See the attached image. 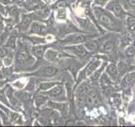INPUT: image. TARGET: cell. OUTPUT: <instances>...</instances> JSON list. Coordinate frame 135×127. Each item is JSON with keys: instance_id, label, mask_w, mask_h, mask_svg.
<instances>
[{"instance_id": "cell-1", "label": "cell", "mask_w": 135, "mask_h": 127, "mask_svg": "<svg viewBox=\"0 0 135 127\" xmlns=\"http://www.w3.org/2000/svg\"><path fill=\"white\" fill-rule=\"evenodd\" d=\"M97 16H98L99 21L101 25H103L105 27H107L109 30H115L116 25L115 21L113 20L112 17L109 14H107L105 12H96Z\"/></svg>"}, {"instance_id": "cell-2", "label": "cell", "mask_w": 135, "mask_h": 127, "mask_svg": "<svg viewBox=\"0 0 135 127\" xmlns=\"http://www.w3.org/2000/svg\"><path fill=\"white\" fill-rule=\"evenodd\" d=\"M85 101H86L87 105L90 106V107L99 104V102H100L98 96H97L95 94V92H94L93 91H90L88 92L87 97H85Z\"/></svg>"}, {"instance_id": "cell-3", "label": "cell", "mask_w": 135, "mask_h": 127, "mask_svg": "<svg viewBox=\"0 0 135 127\" xmlns=\"http://www.w3.org/2000/svg\"><path fill=\"white\" fill-rule=\"evenodd\" d=\"M89 37L84 36V35H70L69 37H68L65 42H73V43H79V42H83L85 41Z\"/></svg>"}, {"instance_id": "cell-4", "label": "cell", "mask_w": 135, "mask_h": 127, "mask_svg": "<svg viewBox=\"0 0 135 127\" xmlns=\"http://www.w3.org/2000/svg\"><path fill=\"white\" fill-rule=\"evenodd\" d=\"M68 49L71 50L74 53H75L79 57H84L86 54V50L84 48V47L82 45H77L74 47H69Z\"/></svg>"}, {"instance_id": "cell-5", "label": "cell", "mask_w": 135, "mask_h": 127, "mask_svg": "<svg viewBox=\"0 0 135 127\" xmlns=\"http://www.w3.org/2000/svg\"><path fill=\"white\" fill-rule=\"evenodd\" d=\"M46 28L44 25L37 23L32 25L31 33H36V34H41V35H43V34H46Z\"/></svg>"}, {"instance_id": "cell-6", "label": "cell", "mask_w": 135, "mask_h": 127, "mask_svg": "<svg viewBox=\"0 0 135 127\" xmlns=\"http://www.w3.org/2000/svg\"><path fill=\"white\" fill-rule=\"evenodd\" d=\"M100 60H98V59H94V60H93L91 63H90V65L87 66L86 70H85V74L86 75L92 74L93 72L95 71L97 67L100 65Z\"/></svg>"}, {"instance_id": "cell-7", "label": "cell", "mask_w": 135, "mask_h": 127, "mask_svg": "<svg viewBox=\"0 0 135 127\" xmlns=\"http://www.w3.org/2000/svg\"><path fill=\"white\" fill-rule=\"evenodd\" d=\"M29 58H30V55L27 51L25 48L20 49V52L18 53V55H17V60H18V62L23 63L25 61L28 60Z\"/></svg>"}, {"instance_id": "cell-8", "label": "cell", "mask_w": 135, "mask_h": 127, "mask_svg": "<svg viewBox=\"0 0 135 127\" xmlns=\"http://www.w3.org/2000/svg\"><path fill=\"white\" fill-rule=\"evenodd\" d=\"M135 80V73H129L127 75L123 80H122V85H123L124 87H128L130 86L131 84H132Z\"/></svg>"}, {"instance_id": "cell-9", "label": "cell", "mask_w": 135, "mask_h": 127, "mask_svg": "<svg viewBox=\"0 0 135 127\" xmlns=\"http://www.w3.org/2000/svg\"><path fill=\"white\" fill-rule=\"evenodd\" d=\"M85 48L90 50V51H95L98 49L99 48V43L97 41H95V40H90V41H88L87 42H85Z\"/></svg>"}, {"instance_id": "cell-10", "label": "cell", "mask_w": 135, "mask_h": 127, "mask_svg": "<svg viewBox=\"0 0 135 127\" xmlns=\"http://www.w3.org/2000/svg\"><path fill=\"white\" fill-rule=\"evenodd\" d=\"M57 72V69L56 67L48 66V67L45 68V70L43 71V75H45V76H52L54 75H56Z\"/></svg>"}, {"instance_id": "cell-11", "label": "cell", "mask_w": 135, "mask_h": 127, "mask_svg": "<svg viewBox=\"0 0 135 127\" xmlns=\"http://www.w3.org/2000/svg\"><path fill=\"white\" fill-rule=\"evenodd\" d=\"M115 48V45H114V42L112 41H107V42H105V44L102 47V50L105 53H111L114 50Z\"/></svg>"}, {"instance_id": "cell-12", "label": "cell", "mask_w": 135, "mask_h": 127, "mask_svg": "<svg viewBox=\"0 0 135 127\" xmlns=\"http://www.w3.org/2000/svg\"><path fill=\"white\" fill-rule=\"evenodd\" d=\"M112 12L115 14L117 17H122L123 15V12H122V8L120 6L119 3H115L111 7Z\"/></svg>"}, {"instance_id": "cell-13", "label": "cell", "mask_w": 135, "mask_h": 127, "mask_svg": "<svg viewBox=\"0 0 135 127\" xmlns=\"http://www.w3.org/2000/svg\"><path fill=\"white\" fill-rule=\"evenodd\" d=\"M44 50H45V47H43V46H36V47H34V48H33L32 52H33L34 55H35L36 57L41 58L42 55H43Z\"/></svg>"}, {"instance_id": "cell-14", "label": "cell", "mask_w": 135, "mask_h": 127, "mask_svg": "<svg viewBox=\"0 0 135 127\" xmlns=\"http://www.w3.org/2000/svg\"><path fill=\"white\" fill-rule=\"evenodd\" d=\"M107 73L112 76V77H115V76L117 75V66L115 65V64H111V65H109L107 68Z\"/></svg>"}, {"instance_id": "cell-15", "label": "cell", "mask_w": 135, "mask_h": 127, "mask_svg": "<svg viewBox=\"0 0 135 127\" xmlns=\"http://www.w3.org/2000/svg\"><path fill=\"white\" fill-rule=\"evenodd\" d=\"M60 55H62V54L57 52H54V51L50 50L46 53V58L49 59V60H54V59H57V58L60 57Z\"/></svg>"}, {"instance_id": "cell-16", "label": "cell", "mask_w": 135, "mask_h": 127, "mask_svg": "<svg viewBox=\"0 0 135 127\" xmlns=\"http://www.w3.org/2000/svg\"><path fill=\"white\" fill-rule=\"evenodd\" d=\"M62 92V87L61 86H57V87H54L48 93L51 96L56 97V96H58L59 94H60Z\"/></svg>"}, {"instance_id": "cell-17", "label": "cell", "mask_w": 135, "mask_h": 127, "mask_svg": "<svg viewBox=\"0 0 135 127\" xmlns=\"http://www.w3.org/2000/svg\"><path fill=\"white\" fill-rule=\"evenodd\" d=\"M31 18L30 16H25L23 20H22V22H21V29L25 31V30H26L27 27L29 26L30 23H31Z\"/></svg>"}, {"instance_id": "cell-18", "label": "cell", "mask_w": 135, "mask_h": 127, "mask_svg": "<svg viewBox=\"0 0 135 127\" xmlns=\"http://www.w3.org/2000/svg\"><path fill=\"white\" fill-rule=\"evenodd\" d=\"M117 70L120 74H123L124 72L128 70V65H127V64L123 61H120L117 66Z\"/></svg>"}, {"instance_id": "cell-19", "label": "cell", "mask_w": 135, "mask_h": 127, "mask_svg": "<svg viewBox=\"0 0 135 127\" xmlns=\"http://www.w3.org/2000/svg\"><path fill=\"white\" fill-rule=\"evenodd\" d=\"M100 82L102 84L103 87H107V86H111V80L108 78V76H107V75H102V76L100 75Z\"/></svg>"}, {"instance_id": "cell-20", "label": "cell", "mask_w": 135, "mask_h": 127, "mask_svg": "<svg viewBox=\"0 0 135 127\" xmlns=\"http://www.w3.org/2000/svg\"><path fill=\"white\" fill-rule=\"evenodd\" d=\"M125 53L128 57H133L135 54V46L134 45H131L128 46L127 49L125 50Z\"/></svg>"}, {"instance_id": "cell-21", "label": "cell", "mask_w": 135, "mask_h": 127, "mask_svg": "<svg viewBox=\"0 0 135 127\" xmlns=\"http://www.w3.org/2000/svg\"><path fill=\"white\" fill-rule=\"evenodd\" d=\"M55 82H45L40 85V88L41 90H48V89L52 88L53 86H55Z\"/></svg>"}, {"instance_id": "cell-22", "label": "cell", "mask_w": 135, "mask_h": 127, "mask_svg": "<svg viewBox=\"0 0 135 127\" xmlns=\"http://www.w3.org/2000/svg\"><path fill=\"white\" fill-rule=\"evenodd\" d=\"M128 28L131 31L135 32V20L133 19L128 20Z\"/></svg>"}, {"instance_id": "cell-23", "label": "cell", "mask_w": 135, "mask_h": 127, "mask_svg": "<svg viewBox=\"0 0 135 127\" xmlns=\"http://www.w3.org/2000/svg\"><path fill=\"white\" fill-rule=\"evenodd\" d=\"M46 98L44 97H42V96H39V97H36V105L39 107L40 105H41V104H43L45 102H46Z\"/></svg>"}, {"instance_id": "cell-24", "label": "cell", "mask_w": 135, "mask_h": 127, "mask_svg": "<svg viewBox=\"0 0 135 127\" xmlns=\"http://www.w3.org/2000/svg\"><path fill=\"white\" fill-rule=\"evenodd\" d=\"M129 43V38L128 37H123L121 40V48H123V47L128 45Z\"/></svg>"}, {"instance_id": "cell-25", "label": "cell", "mask_w": 135, "mask_h": 127, "mask_svg": "<svg viewBox=\"0 0 135 127\" xmlns=\"http://www.w3.org/2000/svg\"><path fill=\"white\" fill-rule=\"evenodd\" d=\"M50 106H52V108H57V109H60V110H62L64 108V105L62 104V103H50Z\"/></svg>"}, {"instance_id": "cell-26", "label": "cell", "mask_w": 135, "mask_h": 127, "mask_svg": "<svg viewBox=\"0 0 135 127\" xmlns=\"http://www.w3.org/2000/svg\"><path fill=\"white\" fill-rule=\"evenodd\" d=\"M15 46V37H10L7 42V47L8 48H14Z\"/></svg>"}, {"instance_id": "cell-27", "label": "cell", "mask_w": 135, "mask_h": 127, "mask_svg": "<svg viewBox=\"0 0 135 127\" xmlns=\"http://www.w3.org/2000/svg\"><path fill=\"white\" fill-rule=\"evenodd\" d=\"M108 0H95V3L97 4V5H100L102 6L104 4L107 3Z\"/></svg>"}, {"instance_id": "cell-28", "label": "cell", "mask_w": 135, "mask_h": 127, "mask_svg": "<svg viewBox=\"0 0 135 127\" xmlns=\"http://www.w3.org/2000/svg\"><path fill=\"white\" fill-rule=\"evenodd\" d=\"M31 42H33V43H40V42H43V39H41V38H31Z\"/></svg>"}, {"instance_id": "cell-29", "label": "cell", "mask_w": 135, "mask_h": 127, "mask_svg": "<svg viewBox=\"0 0 135 127\" xmlns=\"http://www.w3.org/2000/svg\"><path fill=\"white\" fill-rule=\"evenodd\" d=\"M27 3L30 5H34V4H36L38 3V0H27Z\"/></svg>"}, {"instance_id": "cell-30", "label": "cell", "mask_w": 135, "mask_h": 127, "mask_svg": "<svg viewBox=\"0 0 135 127\" xmlns=\"http://www.w3.org/2000/svg\"><path fill=\"white\" fill-rule=\"evenodd\" d=\"M7 53L6 50L5 49H3V48H0V57H3V56H5Z\"/></svg>"}, {"instance_id": "cell-31", "label": "cell", "mask_w": 135, "mask_h": 127, "mask_svg": "<svg viewBox=\"0 0 135 127\" xmlns=\"http://www.w3.org/2000/svg\"><path fill=\"white\" fill-rule=\"evenodd\" d=\"M128 3L131 7H135V0H128Z\"/></svg>"}, {"instance_id": "cell-32", "label": "cell", "mask_w": 135, "mask_h": 127, "mask_svg": "<svg viewBox=\"0 0 135 127\" xmlns=\"http://www.w3.org/2000/svg\"><path fill=\"white\" fill-rule=\"evenodd\" d=\"M10 62H11V60H10V59H8V58L5 59V65H10Z\"/></svg>"}, {"instance_id": "cell-33", "label": "cell", "mask_w": 135, "mask_h": 127, "mask_svg": "<svg viewBox=\"0 0 135 127\" xmlns=\"http://www.w3.org/2000/svg\"><path fill=\"white\" fill-rule=\"evenodd\" d=\"M2 3H8V0H0Z\"/></svg>"}, {"instance_id": "cell-34", "label": "cell", "mask_w": 135, "mask_h": 127, "mask_svg": "<svg viewBox=\"0 0 135 127\" xmlns=\"http://www.w3.org/2000/svg\"><path fill=\"white\" fill-rule=\"evenodd\" d=\"M2 21H3V18H2V16L0 15V24L2 23Z\"/></svg>"}]
</instances>
